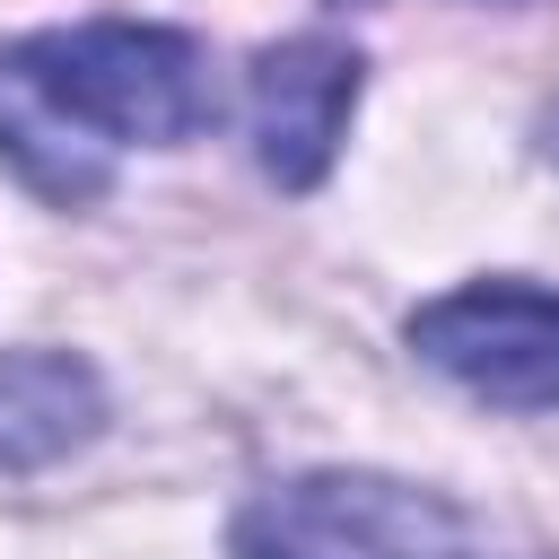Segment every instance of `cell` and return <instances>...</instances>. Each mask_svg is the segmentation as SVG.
<instances>
[{"label":"cell","mask_w":559,"mask_h":559,"mask_svg":"<svg viewBox=\"0 0 559 559\" xmlns=\"http://www.w3.org/2000/svg\"><path fill=\"white\" fill-rule=\"evenodd\" d=\"M349 105H358V52L332 44V35H288L253 61V148H262V175L306 192L323 183L341 131H349Z\"/></svg>","instance_id":"obj_4"},{"label":"cell","mask_w":559,"mask_h":559,"mask_svg":"<svg viewBox=\"0 0 559 559\" xmlns=\"http://www.w3.org/2000/svg\"><path fill=\"white\" fill-rule=\"evenodd\" d=\"M105 419L96 367L70 349H0V472H44Z\"/></svg>","instance_id":"obj_5"},{"label":"cell","mask_w":559,"mask_h":559,"mask_svg":"<svg viewBox=\"0 0 559 559\" xmlns=\"http://www.w3.org/2000/svg\"><path fill=\"white\" fill-rule=\"evenodd\" d=\"M411 349L498 411L559 402V297L533 280H480L411 314Z\"/></svg>","instance_id":"obj_3"},{"label":"cell","mask_w":559,"mask_h":559,"mask_svg":"<svg viewBox=\"0 0 559 559\" xmlns=\"http://www.w3.org/2000/svg\"><path fill=\"white\" fill-rule=\"evenodd\" d=\"M236 559H533L445 489L376 472H306L236 515Z\"/></svg>","instance_id":"obj_2"},{"label":"cell","mask_w":559,"mask_h":559,"mask_svg":"<svg viewBox=\"0 0 559 559\" xmlns=\"http://www.w3.org/2000/svg\"><path fill=\"white\" fill-rule=\"evenodd\" d=\"M218 114L210 52L183 26H44L0 44V157L61 210L114 183L122 148L192 140Z\"/></svg>","instance_id":"obj_1"}]
</instances>
